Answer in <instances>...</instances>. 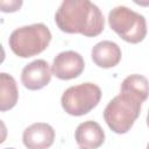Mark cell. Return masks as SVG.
<instances>
[{"instance_id": "cell-1", "label": "cell", "mask_w": 149, "mask_h": 149, "mask_svg": "<svg viewBox=\"0 0 149 149\" xmlns=\"http://www.w3.org/2000/svg\"><path fill=\"white\" fill-rule=\"evenodd\" d=\"M57 27L68 34L86 37L98 36L105 27V19L99 7L88 0H65L55 14Z\"/></svg>"}, {"instance_id": "cell-2", "label": "cell", "mask_w": 149, "mask_h": 149, "mask_svg": "<svg viewBox=\"0 0 149 149\" xmlns=\"http://www.w3.org/2000/svg\"><path fill=\"white\" fill-rule=\"evenodd\" d=\"M50 41L49 28L43 23H34L14 29L8 38V44L16 56L28 58L44 51Z\"/></svg>"}, {"instance_id": "cell-3", "label": "cell", "mask_w": 149, "mask_h": 149, "mask_svg": "<svg viewBox=\"0 0 149 149\" xmlns=\"http://www.w3.org/2000/svg\"><path fill=\"white\" fill-rule=\"evenodd\" d=\"M141 105L142 101L137 98L120 92L105 107L104 119L114 133L126 134L139 118Z\"/></svg>"}, {"instance_id": "cell-4", "label": "cell", "mask_w": 149, "mask_h": 149, "mask_svg": "<svg viewBox=\"0 0 149 149\" xmlns=\"http://www.w3.org/2000/svg\"><path fill=\"white\" fill-rule=\"evenodd\" d=\"M108 23L123 41L140 43L147 35V22L143 15L126 6H116L108 14Z\"/></svg>"}, {"instance_id": "cell-5", "label": "cell", "mask_w": 149, "mask_h": 149, "mask_svg": "<svg viewBox=\"0 0 149 149\" xmlns=\"http://www.w3.org/2000/svg\"><path fill=\"white\" fill-rule=\"evenodd\" d=\"M100 99V87L93 83H84L66 88L61 98V104L68 114L80 116L92 111Z\"/></svg>"}, {"instance_id": "cell-6", "label": "cell", "mask_w": 149, "mask_h": 149, "mask_svg": "<svg viewBox=\"0 0 149 149\" xmlns=\"http://www.w3.org/2000/svg\"><path fill=\"white\" fill-rule=\"evenodd\" d=\"M85 63L84 58L80 54L68 50L59 52L52 62L51 72L58 79L62 80H70L77 78L84 71Z\"/></svg>"}, {"instance_id": "cell-7", "label": "cell", "mask_w": 149, "mask_h": 149, "mask_svg": "<svg viewBox=\"0 0 149 149\" xmlns=\"http://www.w3.org/2000/svg\"><path fill=\"white\" fill-rule=\"evenodd\" d=\"M51 69L47 61L36 59L27 64L21 72L23 86L30 91H37L47 86L51 80Z\"/></svg>"}, {"instance_id": "cell-8", "label": "cell", "mask_w": 149, "mask_h": 149, "mask_svg": "<svg viewBox=\"0 0 149 149\" xmlns=\"http://www.w3.org/2000/svg\"><path fill=\"white\" fill-rule=\"evenodd\" d=\"M55 140L54 128L44 122H36L23 130L22 141L28 149H48Z\"/></svg>"}, {"instance_id": "cell-9", "label": "cell", "mask_w": 149, "mask_h": 149, "mask_svg": "<svg viewBox=\"0 0 149 149\" xmlns=\"http://www.w3.org/2000/svg\"><path fill=\"white\" fill-rule=\"evenodd\" d=\"M74 140L80 149H98L105 141V133L95 121H84L74 132Z\"/></svg>"}, {"instance_id": "cell-10", "label": "cell", "mask_w": 149, "mask_h": 149, "mask_svg": "<svg viewBox=\"0 0 149 149\" xmlns=\"http://www.w3.org/2000/svg\"><path fill=\"white\" fill-rule=\"evenodd\" d=\"M121 49L120 47L112 41H101L98 42L91 50L92 61L102 69H109L119 64L121 61Z\"/></svg>"}, {"instance_id": "cell-11", "label": "cell", "mask_w": 149, "mask_h": 149, "mask_svg": "<svg viewBox=\"0 0 149 149\" xmlns=\"http://www.w3.org/2000/svg\"><path fill=\"white\" fill-rule=\"evenodd\" d=\"M19 99V91L15 79L6 73H0V111L6 112L13 108Z\"/></svg>"}, {"instance_id": "cell-12", "label": "cell", "mask_w": 149, "mask_h": 149, "mask_svg": "<svg viewBox=\"0 0 149 149\" xmlns=\"http://www.w3.org/2000/svg\"><path fill=\"white\" fill-rule=\"evenodd\" d=\"M121 92L128 93L144 102L149 97V81L142 74H130L123 79L121 84Z\"/></svg>"}, {"instance_id": "cell-13", "label": "cell", "mask_w": 149, "mask_h": 149, "mask_svg": "<svg viewBox=\"0 0 149 149\" xmlns=\"http://www.w3.org/2000/svg\"><path fill=\"white\" fill-rule=\"evenodd\" d=\"M0 5H1V10L5 12V13H8V12H16V10L21 7L22 1H9V2L1 1Z\"/></svg>"}, {"instance_id": "cell-14", "label": "cell", "mask_w": 149, "mask_h": 149, "mask_svg": "<svg viewBox=\"0 0 149 149\" xmlns=\"http://www.w3.org/2000/svg\"><path fill=\"white\" fill-rule=\"evenodd\" d=\"M147 125L149 127V111H148V114H147Z\"/></svg>"}, {"instance_id": "cell-15", "label": "cell", "mask_w": 149, "mask_h": 149, "mask_svg": "<svg viewBox=\"0 0 149 149\" xmlns=\"http://www.w3.org/2000/svg\"><path fill=\"white\" fill-rule=\"evenodd\" d=\"M5 149H15V148H5Z\"/></svg>"}, {"instance_id": "cell-16", "label": "cell", "mask_w": 149, "mask_h": 149, "mask_svg": "<svg viewBox=\"0 0 149 149\" xmlns=\"http://www.w3.org/2000/svg\"><path fill=\"white\" fill-rule=\"evenodd\" d=\"M147 149H149V143H148V146H147Z\"/></svg>"}]
</instances>
